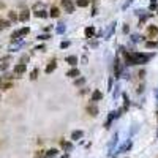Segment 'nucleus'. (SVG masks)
<instances>
[{
    "instance_id": "18",
    "label": "nucleus",
    "mask_w": 158,
    "mask_h": 158,
    "mask_svg": "<svg viewBox=\"0 0 158 158\" xmlns=\"http://www.w3.org/2000/svg\"><path fill=\"white\" fill-rule=\"evenodd\" d=\"M36 16H40V17H46L47 14H46V11H40V13H35Z\"/></svg>"
},
{
    "instance_id": "22",
    "label": "nucleus",
    "mask_w": 158,
    "mask_h": 158,
    "mask_svg": "<svg viewBox=\"0 0 158 158\" xmlns=\"http://www.w3.org/2000/svg\"><path fill=\"white\" fill-rule=\"evenodd\" d=\"M63 30H65V25H63V24H60V27L57 28V32H59V33H62Z\"/></svg>"
},
{
    "instance_id": "4",
    "label": "nucleus",
    "mask_w": 158,
    "mask_h": 158,
    "mask_svg": "<svg viewBox=\"0 0 158 158\" xmlns=\"http://www.w3.org/2000/svg\"><path fill=\"white\" fill-rule=\"evenodd\" d=\"M66 62H68L70 65L74 66V65L78 63V59H76V55H68V57H66Z\"/></svg>"
},
{
    "instance_id": "11",
    "label": "nucleus",
    "mask_w": 158,
    "mask_h": 158,
    "mask_svg": "<svg viewBox=\"0 0 158 158\" xmlns=\"http://www.w3.org/2000/svg\"><path fill=\"white\" fill-rule=\"evenodd\" d=\"M28 16H30V14H28V11L25 9V11H22V14L19 16V19H21V21H27V19H28Z\"/></svg>"
},
{
    "instance_id": "9",
    "label": "nucleus",
    "mask_w": 158,
    "mask_h": 158,
    "mask_svg": "<svg viewBox=\"0 0 158 158\" xmlns=\"http://www.w3.org/2000/svg\"><path fill=\"white\" fill-rule=\"evenodd\" d=\"M68 76H70V78H78V76H79V71H78L76 68H73V70L68 71Z\"/></svg>"
},
{
    "instance_id": "19",
    "label": "nucleus",
    "mask_w": 158,
    "mask_h": 158,
    "mask_svg": "<svg viewBox=\"0 0 158 158\" xmlns=\"http://www.w3.org/2000/svg\"><path fill=\"white\" fill-rule=\"evenodd\" d=\"M146 46H147V47H154V46H158V44H155L154 41H147V43H146Z\"/></svg>"
},
{
    "instance_id": "12",
    "label": "nucleus",
    "mask_w": 158,
    "mask_h": 158,
    "mask_svg": "<svg viewBox=\"0 0 158 158\" xmlns=\"http://www.w3.org/2000/svg\"><path fill=\"white\" fill-rule=\"evenodd\" d=\"M82 135H84L82 131H74V133L71 135V138H73V139H81V138H82Z\"/></svg>"
},
{
    "instance_id": "1",
    "label": "nucleus",
    "mask_w": 158,
    "mask_h": 158,
    "mask_svg": "<svg viewBox=\"0 0 158 158\" xmlns=\"http://www.w3.org/2000/svg\"><path fill=\"white\" fill-rule=\"evenodd\" d=\"M62 5H63V8L68 11V13H73V3H71V0H62Z\"/></svg>"
},
{
    "instance_id": "14",
    "label": "nucleus",
    "mask_w": 158,
    "mask_h": 158,
    "mask_svg": "<svg viewBox=\"0 0 158 158\" xmlns=\"http://www.w3.org/2000/svg\"><path fill=\"white\" fill-rule=\"evenodd\" d=\"M55 70V62H52L51 65H47V68H46V73H51V71H54Z\"/></svg>"
},
{
    "instance_id": "27",
    "label": "nucleus",
    "mask_w": 158,
    "mask_h": 158,
    "mask_svg": "<svg viewBox=\"0 0 158 158\" xmlns=\"http://www.w3.org/2000/svg\"><path fill=\"white\" fill-rule=\"evenodd\" d=\"M157 8V3H150V9H155Z\"/></svg>"
},
{
    "instance_id": "7",
    "label": "nucleus",
    "mask_w": 158,
    "mask_h": 158,
    "mask_svg": "<svg viewBox=\"0 0 158 158\" xmlns=\"http://www.w3.org/2000/svg\"><path fill=\"white\" fill-rule=\"evenodd\" d=\"M57 152H59L57 149H51V150H47V152H46V158H52V157H55V155H57Z\"/></svg>"
},
{
    "instance_id": "6",
    "label": "nucleus",
    "mask_w": 158,
    "mask_h": 158,
    "mask_svg": "<svg viewBox=\"0 0 158 158\" xmlns=\"http://www.w3.org/2000/svg\"><path fill=\"white\" fill-rule=\"evenodd\" d=\"M157 32H158L157 27H149V28H147V35H149V36H155Z\"/></svg>"
},
{
    "instance_id": "17",
    "label": "nucleus",
    "mask_w": 158,
    "mask_h": 158,
    "mask_svg": "<svg viewBox=\"0 0 158 158\" xmlns=\"http://www.w3.org/2000/svg\"><path fill=\"white\" fill-rule=\"evenodd\" d=\"M62 147H65L66 150H70V149H71V144H70V142H65V141H62Z\"/></svg>"
},
{
    "instance_id": "26",
    "label": "nucleus",
    "mask_w": 158,
    "mask_h": 158,
    "mask_svg": "<svg viewBox=\"0 0 158 158\" xmlns=\"http://www.w3.org/2000/svg\"><path fill=\"white\" fill-rule=\"evenodd\" d=\"M70 46V43L68 41H65V43H62V47H68Z\"/></svg>"
},
{
    "instance_id": "23",
    "label": "nucleus",
    "mask_w": 158,
    "mask_h": 158,
    "mask_svg": "<svg viewBox=\"0 0 158 158\" xmlns=\"http://www.w3.org/2000/svg\"><path fill=\"white\" fill-rule=\"evenodd\" d=\"M36 74H38V70L35 68V70L32 71V79H35V78H36Z\"/></svg>"
},
{
    "instance_id": "10",
    "label": "nucleus",
    "mask_w": 158,
    "mask_h": 158,
    "mask_svg": "<svg viewBox=\"0 0 158 158\" xmlns=\"http://www.w3.org/2000/svg\"><path fill=\"white\" fill-rule=\"evenodd\" d=\"M76 5L84 8V6H89V0H76Z\"/></svg>"
},
{
    "instance_id": "3",
    "label": "nucleus",
    "mask_w": 158,
    "mask_h": 158,
    "mask_svg": "<svg viewBox=\"0 0 158 158\" xmlns=\"http://www.w3.org/2000/svg\"><path fill=\"white\" fill-rule=\"evenodd\" d=\"M101 98H103L101 92H100V90H95V92H93V95H92V101H100Z\"/></svg>"
},
{
    "instance_id": "25",
    "label": "nucleus",
    "mask_w": 158,
    "mask_h": 158,
    "mask_svg": "<svg viewBox=\"0 0 158 158\" xmlns=\"http://www.w3.org/2000/svg\"><path fill=\"white\" fill-rule=\"evenodd\" d=\"M38 38H40V40H47L49 36H47V35H41V36H38Z\"/></svg>"
},
{
    "instance_id": "16",
    "label": "nucleus",
    "mask_w": 158,
    "mask_h": 158,
    "mask_svg": "<svg viewBox=\"0 0 158 158\" xmlns=\"http://www.w3.org/2000/svg\"><path fill=\"white\" fill-rule=\"evenodd\" d=\"M93 32H95V30H93V27H89V28L85 30V35H87V36H92V35H93Z\"/></svg>"
},
{
    "instance_id": "13",
    "label": "nucleus",
    "mask_w": 158,
    "mask_h": 158,
    "mask_svg": "<svg viewBox=\"0 0 158 158\" xmlns=\"http://www.w3.org/2000/svg\"><path fill=\"white\" fill-rule=\"evenodd\" d=\"M51 16H52V17H57V16H59V8H55V6L51 8Z\"/></svg>"
},
{
    "instance_id": "15",
    "label": "nucleus",
    "mask_w": 158,
    "mask_h": 158,
    "mask_svg": "<svg viewBox=\"0 0 158 158\" xmlns=\"http://www.w3.org/2000/svg\"><path fill=\"white\" fill-rule=\"evenodd\" d=\"M130 147H131V142H127V144H125V146H123V147H122V149H120L119 152H117V154H122V152H125V150H128Z\"/></svg>"
},
{
    "instance_id": "5",
    "label": "nucleus",
    "mask_w": 158,
    "mask_h": 158,
    "mask_svg": "<svg viewBox=\"0 0 158 158\" xmlns=\"http://www.w3.org/2000/svg\"><path fill=\"white\" fill-rule=\"evenodd\" d=\"M28 33V28L25 27V28H22V30H19V32H16L14 35H13V38H17V36H21V35H27Z\"/></svg>"
},
{
    "instance_id": "21",
    "label": "nucleus",
    "mask_w": 158,
    "mask_h": 158,
    "mask_svg": "<svg viewBox=\"0 0 158 158\" xmlns=\"http://www.w3.org/2000/svg\"><path fill=\"white\" fill-rule=\"evenodd\" d=\"M6 25H8V22H6V21H0V28H5Z\"/></svg>"
},
{
    "instance_id": "8",
    "label": "nucleus",
    "mask_w": 158,
    "mask_h": 158,
    "mask_svg": "<svg viewBox=\"0 0 158 158\" xmlns=\"http://www.w3.org/2000/svg\"><path fill=\"white\" fill-rule=\"evenodd\" d=\"M87 111H89V114H90V116H97V114H98L97 106H89V108H87Z\"/></svg>"
},
{
    "instance_id": "24",
    "label": "nucleus",
    "mask_w": 158,
    "mask_h": 158,
    "mask_svg": "<svg viewBox=\"0 0 158 158\" xmlns=\"http://www.w3.org/2000/svg\"><path fill=\"white\" fill-rule=\"evenodd\" d=\"M76 84H78V85H81V84H84V79H82V78H79V79L76 81Z\"/></svg>"
},
{
    "instance_id": "2",
    "label": "nucleus",
    "mask_w": 158,
    "mask_h": 158,
    "mask_svg": "<svg viewBox=\"0 0 158 158\" xmlns=\"http://www.w3.org/2000/svg\"><path fill=\"white\" fill-rule=\"evenodd\" d=\"M24 71H25V63H19V65L14 66V73L16 74H22Z\"/></svg>"
},
{
    "instance_id": "20",
    "label": "nucleus",
    "mask_w": 158,
    "mask_h": 158,
    "mask_svg": "<svg viewBox=\"0 0 158 158\" xmlns=\"http://www.w3.org/2000/svg\"><path fill=\"white\" fill-rule=\"evenodd\" d=\"M35 158H46V154H43V152H38V154L35 155Z\"/></svg>"
}]
</instances>
